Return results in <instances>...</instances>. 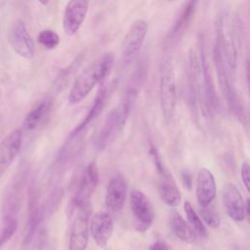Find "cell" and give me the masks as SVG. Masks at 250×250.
<instances>
[{
    "instance_id": "6da1fadb",
    "label": "cell",
    "mask_w": 250,
    "mask_h": 250,
    "mask_svg": "<svg viewBox=\"0 0 250 250\" xmlns=\"http://www.w3.org/2000/svg\"><path fill=\"white\" fill-rule=\"evenodd\" d=\"M114 62L112 53H104L92 62L74 79L67 101L69 104H77L83 101L90 92L110 72Z\"/></svg>"
},
{
    "instance_id": "8992f818",
    "label": "cell",
    "mask_w": 250,
    "mask_h": 250,
    "mask_svg": "<svg viewBox=\"0 0 250 250\" xmlns=\"http://www.w3.org/2000/svg\"><path fill=\"white\" fill-rule=\"evenodd\" d=\"M130 208L133 215V226L139 232L146 231L153 224L155 214L149 198L140 189L130 192Z\"/></svg>"
},
{
    "instance_id": "d6a6232c",
    "label": "cell",
    "mask_w": 250,
    "mask_h": 250,
    "mask_svg": "<svg viewBox=\"0 0 250 250\" xmlns=\"http://www.w3.org/2000/svg\"><path fill=\"white\" fill-rule=\"evenodd\" d=\"M0 94H1V91H0Z\"/></svg>"
},
{
    "instance_id": "8fae6325",
    "label": "cell",
    "mask_w": 250,
    "mask_h": 250,
    "mask_svg": "<svg viewBox=\"0 0 250 250\" xmlns=\"http://www.w3.org/2000/svg\"><path fill=\"white\" fill-rule=\"evenodd\" d=\"M91 205L79 208L70 230L68 250H86L89 239V218Z\"/></svg>"
},
{
    "instance_id": "9c48e42d",
    "label": "cell",
    "mask_w": 250,
    "mask_h": 250,
    "mask_svg": "<svg viewBox=\"0 0 250 250\" xmlns=\"http://www.w3.org/2000/svg\"><path fill=\"white\" fill-rule=\"evenodd\" d=\"M99 183V169L95 160L91 161L82 173L76 193L73 198L74 205L79 209L90 206L91 198Z\"/></svg>"
},
{
    "instance_id": "d4e9b609",
    "label": "cell",
    "mask_w": 250,
    "mask_h": 250,
    "mask_svg": "<svg viewBox=\"0 0 250 250\" xmlns=\"http://www.w3.org/2000/svg\"><path fill=\"white\" fill-rule=\"evenodd\" d=\"M184 211L187 217V222L191 228V229L194 231V233H197L201 237L207 236V229L205 228V225L203 224L202 220L200 219L199 215L195 212L192 205L188 201H185L184 203Z\"/></svg>"
},
{
    "instance_id": "4316f807",
    "label": "cell",
    "mask_w": 250,
    "mask_h": 250,
    "mask_svg": "<svg viewBox=\"0 0 250 250\" xmlns=\"http://www.w3.org/2000/svg\"><path fill=\"white\" fill-rule=\"evenodd\" d=\"M37 41L45 49L53 50L60 44V35L53 29H43L38 33Z\"/></svg>"
},
{
    "instance_id": "7c38bea8",
    "label": "cell",
    "mask_w": 250,
    "mask_h": 250,
    "mask_svg": "<svg viewBox=\"0 0 250 250\" xmlns=\"http://www.w3.org/2000/svg\"><path fill=\"white\" fill-rule=\"evenodd\" d=\"M9 42L12 49L21 58L32 59L35 54L34 42L21 21H17L9 32Z\"/></svg>"
},
{
    "instance_id": "4fadbf2b",
    "label": "cell",
    "mask_w": 250,
    "mask_h": 250,
    "mask_svg": "<svg viewBox=\"0 0 250 250\" xmlns=\"http://www.w3.org/2000/svg\"><path fill=\"white\" fill-rule=\"evenodd\" d=\"M188 101L191 110L196 113L197 107L200 106L201 97V85H200V67L198 56L193 50H190L188 58Z\"/></svg>"
},
{
    "instance_id": "44dd1931",
    "label": "cell",
    "mask_w": 250,
    "mask_h": 250,
    "mask_svg": "<svg viewBox=\"0 0 250 250\" xmlns=\"http://www.w3.org/2000/svg\"><path fill=\"white\" fill-rule=\"evenodd\" d=\"M106 98H107V86L104 83H103L100 86V88L96 94L94 103L91 105L88 113L84 116L82 121L79 124H77V126L73 129V131L70 134V138L77 136L80 132H82L90 123H92L101 114V112L103 111V109L105 105Z\"/></svg>"
},
{
    "instance_id": "3957f363",
    "label": "cell",
    "mask_w": 250,
    "mask_h": 250,
    "mask_svg": "<svg viewBox=\"0 0 250 250\" xmlns=\"http://www.w3.org/2000/svg\"><path fill=\"white\" fill-rule=\"evenodd\" d=\"M159 104L163 119L169 123L175 115L177 105V80L170 57H165L160 64Z\"/></svg>"
},
{
    "instance_id": "603a6c76",
    "label": "cell",
    "mask_w": 250,
    "mask_h": 250,
    "mask_svg": "<svg viewBox=\"0 0 250 250\" xmlns=\"http://www.w3.org/2000/svg\"><path fill=\"white\" fill-rule=\"evenodd\" d=\"M158 193L162 202L170 207H177L181 202V192L169 172L159 177Z\"/></svg>"
},
{
    "instance_id": "f1b7e54d",
    "label": "cell",
    "mask_w": 250,
    "mask_h": 250,
    "mask_svg": "<svg viewBox=\"0 0 250 250\" xmlns=\"http://www.w3.org/2000/svg\"><path fill=\"white\" fill-rule=\"evenodd\" d=\"M18 228V221L5 223V226L0 233V248L15 234Z\"/></svg>"
},
{
    "instance_id": "ba28073f",
    "label": "cell",
    "mask_w": 250,
    "mask_h": 250,
    "mask_svg": "<svg viewBox=\"0 0 250 250\" xmlns=\"http://www.w3.org/2000/svg\"><path fill=\"white\" fill-rule=\"evenodd\" d=\"M147 22L144 20H136L127 30L122 43H121V55L123 60L131 61L142 49L146 33Z\"/></svg>"
},
{
    "instance_id": "ac0fdd59",
    "label": "cell",
    "mask_w": 250,
    "mask_h": 250,
    "mask_svg": "<svg viewBox=\"0 0 250 250\" xmlns=\"http://www.w3.org/2000/svg\"><path fill=\"white\" fill-rule=\"evenodd\" d=\"M113 220L107 212H96L90 220L89 229L91 235L96 244L101 248L105 247L108 243L113 232Z\"/></svg>"
},
{
    "instance_id": "cb8c5ba5",
    "label": "cell",
    "mask_w": 250,
    "mask_h": 250,
    "mask_svg": "<svg viewBox=\"0 0 250 250\" xmlns=\"http://www.w3.org/2000/svg\"><path fill=\"white\" fill-rule=\"evenodd\" d=\"M170 226L174 234L186 243H193L195 241V233L188 224V222L176 211L170 215Z\"/></svg>"
},
{
    "instance_id": "277c9868",
    "label": "cell",
    "mask_w": 250,
    "mask_h": 250,
    "mask_svg": "<svg viewBox=\"0 0 250 250\" xmlns=\"http://www.w3.org/2000/svg\"><path fill=\"white\" fill-rule=\"evenodd\" d=\"M234 21L229 12L222 11L216 20V38L225 62L230 70L236 68L237 48L235 44V27Z\"/></svg>"
},
{
    "instance_id": "e0dca14e",
    "label": "cell",
    "mask_w": 250,
    "mask_h": 250,
    "mask_svg": "<svg viewBox=\"0 0 250 250\" xmlns=\"http://www.w3.org/2000/svg\"><path fill=\"white\" fill-rule=\"evenodd\" d=\"M127 193V183L120 173L110 178L105 192V207L111 213H118L122 210Z\"/></svg>"
},
{
    "instance_id": "ffe728a7",
    "label": "cell",
    "mask_w": 250,
    "mask_h": 250,
    "mask_svg": "<svg viewBox=\"0 0 250 250\" xmlns=\"http://www.w3.org/2000/svg\"><path fill=\"white\" fill-rule=\"evenodd\" d=\"M197 2L188 1L186 2L181 10L180 15L177 17L168 36L166 42L171 44H175L182 38V36L186 33L187 29L191 24L195 14H196Z\"/></svg>"
},
{
    "instance_id": "d6986e66",
    "label": "cell",
    "mask_w": 250,
    "mask_h": 250,
    "mask_svg": "<svg viewBox=\"0 0 250 250\" xmlns=\"http://www.w3.org/2000/svg\"><path fill=\"white\" fill-rule=\"evenodd\" d=\"M217 185L215 176L206 167L200 168L196 177V199L199 207H207L215 199Z\"/></svg>"
},
{
    "instance_id": "7402d4cb",
    "label": "cell",
    "mask_w": 250,
    "mask_h": 250,
    "mask_svg": "<svg viewBox=\"0 0 250 250\" xmlns=\"http://www.w3.org/2000/svg\"><path fill=\"white\" fill-rule=\"evenodd\" d=\"M52 104L53 100L51 96H46L39 102H37V104L29 110V112L26 114L24 118V129L27 131L35 130L49 115L52 108Z\"/></svg>"
},
{
    "instance_id": "7a4b0ae2",
    "label": "cell",
    "mask_w": 250,
    "mask_h": 250,
    "mask_svg": "<svg viewBox=\"0 0 250 250\" xmlns=\"http://www.w3.org/2000/svg\"><path fill=\"white\" fill-rule=\"evenodd\" d=\"M137 97L138 94L134 90L125 89L119 105L111 109L107 114L97 136L95 146L99 151L107 148L122 132Z\"/></svg>"
},
{
    "instance_id": "5b68a950",
    "label": "cell",
    "mask_w": 250,
    "mask_h": 250,
    "mask_svg": "<svg viewBox=\"0 0 250 250\" xmlns=\"http://www.w3.org/2000/svg\"><path fill=\"white\" fill-rule=\"evenodd\" d=\"M199 67H200V85H201V97L200 107L206 117L211 116L216 110V92L213 84V79L210 71L208 59L204 49V41L201 37L199 40Z\"/></svg>"
},
{
    "instance_id": "484cf974",
    "label": "cell",
    "mask_w": 250,
    "mask_h": 250,
    "mask_svg": "<svg viewBox=\"0 0 250 250\" xmlns=\"http://www.w3.org/2000/svg\"><path fill=\"white\" fill-rule=\"evenodd\" d=\"M84 55L85 53H80L71 62L69 65H67L65 68L62 69L60 74L58 75L56 79V87L57 88H62L63 85H65L69 79V77L72 76V74L75 72V70L80 66L84 60Z\"/></svg>"
},
{
    "instance_id": "4dcf8cb0",
    "label": "cell",
    "mask_w": 250,
    "mask_h": 250,
    "mask_svg": "<svg viewBox=\"0 0 250 250\" xmlns=\"http://www.w3.org/2000/svg\"><path fill=\"white\" fill-rule=\"evenodd\" d=\"M181 178H182V182H183L184 186L187 188L190 189L192 188V176H191V174L188 171L184 170L181 173Z\"/></svg>"
},
{
    "instance_id": "1f68e13d",
    "label": "cell",
    "mask_w": 250,
    "mask_h": 250,
    "mask_svg": "<svg viewBox=\"0 0 250 250\" xmlns=\"http://www.w3.org/2000/svg\"><path fill=\"white\" fill-rule=\"evenodd\" d=\"M149 250H171L170 247L163 241H155L149 247Z\"/></svg>"
},
{
    "instance_id": "5bb4252c",
    "label": "cell",
    "mask_w": 250,
    "mask_h": 250,
    "mask_svg": "<svg viewBox=\"0 0 250 250\" xmlns=\"http://www.w3.org/2000/svg\"><path fill=\"white\" fill-rule=\"evenodd\" d=\"M222 202L229 217L236 222L246 218L245 202L239 189L232 183H226L222 188Z\"/></svg>"
},
{
    "instance_id": "2e32d148",
    "label": "cell",
    "mask_w": 250,
    "mask_h": 250,
    "mask_svg": "<svg viewBox=\"0 0 250 250\" xmlns=\"http://www.w3.org/2000/svg\"><path fill=\"white\" fill-rule=\"evenodd\" d=\"M88 13V3L84 0H72L67 2L62 19L64 32L68 36L77 33L84 22Z\"/></svg>"
},
{
    "instance_id": "83f0119b",
    "label": "cell",
    "mask_w": 250,
    "mask_h": 250,
    "mask_svg": "<svg viewBox=\"0 0 250 250\" xmlns=\"http://www.w3.org/2000/svg\"><path fill=\"white\" fill-rule=\"evenodd\" d=\"M199 217L206 225H208L210 228L217 229L220 227L221 220L217 212L214 208L207 206V207H199Z\"/></svg>"
},
{
    "instance_id": "52a82bcc",
    "label": "cell",
    "mask_w": 250,
    "mask_h": 250,
    "mask_svg": "<svg viewBox=\"0 0 250 250\" xmlns=\"http://www.w3.org/2000/svg\"><path fill=\"white\" fill-rule=\"evenodd\" d=\"M213 59L215 63V68L217 71L218 81L220 84L221 91L223 93V96L225 100L227 101L229 108L233 110L237 115L241 116V113L243 115V109H241L240 103L238 101V98L235 94V91L231 85V82L229 80V72L227 70V64L225 62L223 54L221 52V49L219 47L218 42L215 40L214 47H213Z\"/></svg>"
},
{
    "instance_id": "30bf717a",
    "label": "cell",
    "mask_w": 250,
    "mask_h": 250,
    "mask_svg": "<svg viewBox=\"0 0 250 250\" xmlns=\"http://www.w3.org/2000/svg\"><path fill=\"white\" fill-rule=\"evenodd\" d=\"M23 186L24 177L21 174L16 177L7 188L2 203V218L4 224L17 221V215L20 211L22 198Z\"/></svg>"
},
{
    "instance_id": "f546056e",
    "label": "cell",
    "mask_w": 250,
    "mask_h": 250,
    "mask_svg": "<svg viewBox=\"0 0 250 250\" xmlns=\"http://www.w3.org/2000/svg\"><path fill=\"white\" fill-rule=\"evenodd\" d=\"M249 164L247 161H244L241 165V170H240V175H241V180L242 183L245 187V188L247 190H249V181H250V177H249Z\"/></svg>"
},
{
    "instance_id": "9a60e30c",
    "label": "cell",
    "mask_w": 250,
    "mask_h": 250,
    "mask_svg": "<svg viewBox=\"0 0 250 250\" xmlns=\"http://www.w3.org/2000/svg\"><path fill=\"white\" fill-rule=\"evenodd\" d=\"M22 144V132L15 129L0 142V178L9 169L20 153Z\"/></svg>"
}]
</instances>
